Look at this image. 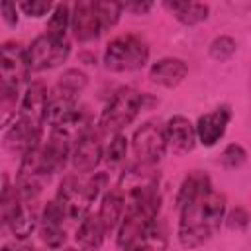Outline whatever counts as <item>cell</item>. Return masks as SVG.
<instances>
[{
    "label": "cell",
    "mask_w": 251,
    "mask_h": 251,
    "mask_svg": "<svg viewBox=\"0 0 251 251\" xmlns=\"http://www.w3.org/2000/svg\"><path fill=\"white\" fill-rule=\"evenodd\" d=\"M226 214V198L210 188L180 208L178 239L182 247L194 249L204 245L220 227Z\"/></svg>",
    "instance_id": "cell-1"
},
{
    "label": "cell",
    "mask_w": 251,
    "mask_h": 251,
    "mask_svg": "<svg viewBox=\"0 0 251 251\" xmlns=\"http://www.w3.org/2000/svg\"><path fill=\"white\" fill-rule=\"evenodd\" d=\"M47 90L41 82H33L27 86L18 118L6 131V145L10 151L20 153L22 157L35 149L41 141V126L47 120Z\"/></svg>",
    "instance_id": "cell-2"
},
{
    "label": "cell",
    "mask_w": 251,
    "mask_h": 251,
    "mask_svg": "<svg viewBox=\"0 0 251 251\" xmlns=\"http://www.w3.org/2000/svg\"><path fill=\"white\" fill-rule=\"evenodd\" d=\"M104 176H67L57 192V204L61 206L67 222H82L88 216L90 204L96 200L102 188Z\"/></svg>",
    "instance_id": "cell-3"
},
{
    "label": "cell",
    "mask_w": 251,
    "mask_h": 251,
    "mask_svg": "<svg viewBox=\"0 0 251 251\" xmlns=\"http://www.w3.org/2000/svg\"><path fill=\"white\" fill-rule=\"evenodd\" d=\"M159 206H161L159 192H155V194H151L147 198H141V200L126 206V214H124L120 229H118V245L122 249L131 245L157 220Z\"/></svg>",
    "instance_id": "cell-4"
},
{
    "label": "cell",
    "mask_w": 251,
    "mask_h": 251,
    "mask_svg": "<svg viewBox=\"0 0 251 251\" xmlns=\"http://www.w3.org/2000/svg\"><path fill=\"white\" fill-rule=\"evenodd\" d=\"M143 104V98L137 90L133 88H120L110 102L106 104V108L102 110L100 116V129L106 133H120V129H124L126 126H129L135 116L139 114Z\"/></svg>",
    "instance_id": "cell-5"
},
{
    "label": "cell",
    "mask_w": 251,
    "mask_h": 251,
    "mask_svg": "<svg viewBox=\"0 0 251 251\" xmlns=\"http://www.w3.org/2000/svg\"><path fill=\"white\" fill-rule=\"evenodd\" d=\"M149 49L147 45L133 35H122L108 43L104 53V63L110 71H135L147 63Z\"/></svg>",
    "instance_id": "cell-6"
},
{
    "label": "cell",
    "mask_w": 251,
    "mask_h": 251,
    "mask_svg": "<svg viewBox=\"0 0 251 251\" xmlns=\"http://www.w3.org/2000/svg\"><path fill=\"white\" fill-rule=\"evenodd\" d=\"M31 67L27 61V49L20 43H4L0 59V76H2V94H16L20 84L27 80Z\"/></svg>",
    "instance_id": "cell-7"
},
{
    "label": "cell",
    "mask_w": 251,
    "mask_h": 251,
    "mask_svg": "<svg viewBox=\"0 0 251 251\" xmlns=\"http://www.w3.org/2000/svg\"><path fill=\"white\" fill-rule=\"evenodd\" d=\"M69 51H71V45L67 37H57L45 31L27 47V61L31 71H45L65 63L69 57Z\"/></svg>",
    "instance_id": "cell-8"
},
{
    "label": "cell",
    "mask_w": 251,
    "mask_h": 251,
    "mask_svg": "<svg viewBox=\"0 0 251 251\" xmlns=\"http://www.w3.org/2000/svg\"><path fill=\"white\" fill-rule=\"evenodd\" d=\"M167 133L165 126L159 122L143 124L133 135V153L143 165H157L167 151Z\"/></svg>",
    "instance_id": "cell-9"
},
{
    "label": "cell",
    "mask_w": 251,
    "mask_h": 251,
    "mask_svg": "<svg viewBox=\"0 0 251 251\" xmlns=\"http://www.w3.org/2000/svg\"><path fill=\"white\" fill-rule=\"evenodd\" d=\"M157 186H159V175L153 173L151 165L139 163V165L129 167L122 175L120 184H118L116 190L124 196L126 206H127V204H133L141 198H147V196L159 192Z\"/></svg>",
    "instance_id": "cell-10"
},
{
    "label": "cell",
    "mask_w": 251,
    "mask_h": 251,
    "mask_svg": "<svg viewBox=\"0 0 251 251\" xmlns=\"http://www.w3.org/2000/svg\"><path fill=\"white\" fill-rule=\"evenodd\" d=\"M71 27L78 41H92L104 31L96 2H78L71 12Z\"/></svg>",
    "instance_id": "cell-11"
},
{
    "label": "cell",
    "mask_w": 251,
    "mask_h": 251,
    "mask_svg": "<svg viewBox=\"0 0 251 251\" xmlns=\"http://www.w3.org/2000/svg\"><path fill=\"white\" fill-rule=\"evenodd\" d=\"M165 133H167V145L178 155L192 151L198 137L196 126H192L190 120L184 116H173L165 126Z\"/></svg>",
    "instance_id": "cell-12"
},
{
    "label": "cell",
    "mask_w": 251,
    "mask_h": 251,
    "mask_svg": "<svg viewBox=\"0 0 251 251\" xmlns=\"http://www.w3.org/2000/svg\"><path fill=\"white\" fill-rule=\"evenodd\" d=\"M231 118V112L227 106H222V108H216L214 112L210 114H204L198 118V124H196V135L198 139L212 147L220 141V137L226 133V127H227V122Z\"/></svg>",
    "instance_id": "cell-13"
},
{
    "label": "cell",
    "mask_w": 251,
    "mask_h": 251,
    "mask_svg": "<svg viewBox=\"0 0 251 251\" xmlns=\"http://www.w3.org/2000/svg\"><path fill=\"white\" fill-rule=\"evenodd\" d=\"M102 159V143H100V135L94 133L92 129L76 141L75 151H73V167L80 173H90L92 169H96V165Z\"/></svg>",
    "instance_id": "cell-14"
},
{
    "label": "cell",
    "mask_w": 251,
    "mask_h": 251,
    "mask_svg": "<svg viewBox=\"0 0 251 251\" xmlns=\"http://www.w3.org/2000/svg\"><path fill=\"white\" fill-rule=\"evenodd\" d=\"M41 237L49 247H61L65 241V214L57 200H51L41 214Z\"/></svg>",
    "instance_id": "cell-15"
},
{
    "label": "cell",
    "mask_w": 251,
    "mask_h": 251,
    "mask_svg": "<svg viewBox=\"0 0 251 251\" xmlns=\"http://www.w3.org/2000/svg\"><path fill=\"white\" fill-rule=\"evenodd\" d=\"M186 75H188L186 63L182 59H176V57H165V59L157 61L149 71L151 80L161 84V86H167V88L180 84Z\"/></svg>",
    "instance_id": "cell-16"
},
{
    "label": "cell",
    "mask_w": 251,
    "mask_h": 251,
    "mask_svg": "<svg viewBox=\"0 0 251 251\" xmlns=\"http://www.w3.org/2000/svg\"><path fill=\"white\" fill-rule=\"evenodd\" d=\"M106 233L108 231L104 229L98 214L96 216H86L78 224V229H76V241L80 245V251H96L102 245Z\"/></svg>",
    "instance_id": "cell-17"
},
{
    "label": "cell",
    "mask_w": 251,
    "mask_h": 251,
    "mask_svg": "<svg viewBox=\"0 0 251 251\" xmlns=\"http://www.w3.org/2000/svg\"><path fill=\"white\" fill-rule=\"evenodd\" d=\"M126 214V200L118 190H112L104 196L100 210H98V218L104 226L106 231H112L116 226L122 224V218Z\"/></svg>",
    "instance_id": "cell-18"
},
{
    "label": "cell",
    "mask_w": 251,
    "mask_h": 251,
    "mask_svg": "<svg viewBox=\"0 0 251 251\" xmlns=\"http://www.w3.org/2000/svg\"><path fill=\"white\" fill-rule=\"evenodd\" d=\"M167 249V229L161 222H153L131 245L124 251H165Z\"/></svg>",
    "instance_id": "cell-19"
},
{
    "label": "cell",
    "mask_w": 251,
    "mask_h": 251,
    "mask_svg": "<svg viewBox=\"0 0 251 251\" xmlns=\"http://www.w3.org/2000/svg\"><path fill=\"white\" fill-rule=\"evenodd\" d=\"M210 188H212V184H210L208 175L202 173V171H192V173L184 178V182H182V186H180V190H178V198H176L178 208H182V206L188 204L190 200L198 198L200 194L208 192Z\"/></svg>",
    "instance_id": "cell-20"
},
{
    "label": "cell",
    "mask_w": 251,
    "mask_h": 251,
    "mask_svg": "<svg viewBox=\"0 0 251 251\" xmlns=\"http://www.w3.org/2000/svg\"><path fill=\"white\" fill-rule=\"evenodd\" d=\"M182 24H198L208 18V6L198 2H167L165 4Z\"/></svg>",
    "instance_id": "cell-21"
},
{
    "label": "cell",
    "mask_w": 251,
    "mask_h": 251,
    "mask_svg": "<svg viewBox=\"0 0 251 251\" xmlns=\"http://www.w3.org/2000/svg\"><path fill=\"white\" fill-rule=\"evenodd\" d=\"M69 25H71L69 8H67L65 4H59V6L53 10V14H51V18H49V22H47V33L57 35V37H65V31H67Z\"/></svg>",
    "instance_id": "cell-22"
},
{
    "label": "cell",
    "mask_w": 251,
    "mask_h": 251,
    "mask_svg": "<svg viewBox=\"0 0 251 251\" xmlns=\"http://www.w3.org/2000/svg\"><path fill=\"white\" fill-rule=\"evenodd\" d=\"M122 8H124L122 4L110 2V0H106V2H96V10H98V16H100V22H102V27H104V29L116 25Z\"/></svg>",
    "instance_id": "cell-23"
},
{
    "label": "cell",
    "mask_w": 251,
    "mask_h": 251,
    "mask_svg": "<svg viewBox=\"0 0 251 251\" xmlns=\"http://www.w3.org/2000/svg\"><path fill=\"white\" fill-rule=\"evenodd\" d=\"M126 153H127V141L122 133H116L114 139L110 141L108 149H106V161L110 165H118L126 159Z\"/></svg>",
    "instance_id": "cell-24"
},
{
    "label": "cell",
    "mask_w": 251,
    "mask_h": 251,
    "mask_svg": "<svg viewBox=\"0 0 251 251\" xmlns=\"http://www.w3.org/2000/svg\"><path fill=\"white\" fill-rule=\"evenodd\" d=\"M233 51H235V41H233V39H229V37H218V39L212 43V47H210L212 57H214V59H218V61L227 59Z\"/></svg>",
    "instance_id": "cell-25"
},
{
    "label": "cell",
    "mask_w": 251,
    "mask_h": 251,
    "mask_svg": "<svg viewBox=\"0 0 251 251\" xmlns=\"http://www.w3.org/2000/svg\"><path fill=\"white\" fill-rule=\"evenodd\" d=\"M245 161V151L241 145H227L222 153V163L227 169H235Z\"/></svg>",
    "instance_id": "cell-26"
},
{
    "label": "cell",
    "mask_w": 251,
    "mask_h": 251,
    "mask_svg": "<svg viewBox=\"0 0 251 251\" xmlns=\"http://www.w3.org/2000/svg\"><path fill=\"white\" fill-rule=\"evenodd\" d=\"M20 8L27 14V16H33V18H37V16H45L49 10H51V2L49 0H25V2H22L20 4Z\"/></svg>",
    "instance_id": "cell-27"
},
{
    "label": "cell",
    "mask_w": 251,
    "mask_h": 251,
    "mask_svg": "<svg viewBox=\"0 0 251 251\" xmlns=\"http://www.w3.org/2000/svg\"><path fill=\"white\" fill-rule=\"evenodd\" d=\"M2 14H4V20L10 24V25H14L16 22H18V12H16V4H12V2H4L2 4Z\"/></svg>",
    "instance_id": "cell-28"
},
{
    "label": "cell",
    "mask_w": 251,
    "mask_h": 251,
    "mask_svg": "<svg viewBox=\"0 0 251 251\" xmlns=\"http://www.w3.org/2000/svg\"><path fill=\"white\" fill-rule=\"evenodd\" d=\"M126 10H131V12H147L149 8H151V4L149 2H137V4H122Z\"/></svg>",
    "instance_id": "cell-29"
},
{
    "label": "cell",
    "mask_w": 251,
    "mask_h": 251,
    "mask_svg": "<svg viewBox=\"0 0 251 251\" xmlns=\"http://www.w3.org/2000/svg\"><path fill=\"white\" fill-rule=\"evenodd\" d=\"M2 251H33V249L25 247V245H6Z\"/></svg>",
    "instance_id": "cell-30"
}]
</instances>
